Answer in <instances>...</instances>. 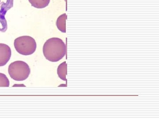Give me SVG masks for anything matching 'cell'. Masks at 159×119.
Wrapping results in <instances>:
<instances>
[{"instance_id": "obj_8", "label": "cell", "mask_w": 159, "mask_h": 119, "mask_svg": "<svg viewBox=\"0 0 159 119\" xmlns=\"http://www.w3.org/2000/svg\"><path fill=\"white\" fill-rule=\"evenodd\" d=\"M9 79L5 74L0 73V87H9Z\"/></svg>"}, {"instance_id": "obj_1", "label": "cell", "mask_w": 159, "mask_h": 119, "mask_svg": "<svg viewBox=\"0 0 159 119\" xmlns=\"http://www.w3.org/2000/svg\"><path fill=\"white\" fill-rule=\"evenodd\" d=\"M43 51L46 59L51 62H57L65 56L66 46L60 38L52 37L45 43Z\"/></svg>"}, {"instance_id": "obj_2", "label": "cell", "mask_w": 159, "mask_h": 119, "mask_svg": "<svg viewBox=\"0 0 159 119\" xmlns=\"http://www.w3.org/2000/svg\"><path fill=\"white\" fill-rule=\"evenodd\" d=\"M8 73L11 79L16 81H23L29 77L31 70L26 62L18 60L9 64Z\"/></svg>"}, {"instance_id": "obj_9", "label": "cell", "mask_w": 159, "mask_h": 119, "mask_svg": "<svg viewBox=\"0 0 159 119\" xmlns=\"http://www.w3.org/2000/svg\"><path fill=\"white\" fill-rule=\"evenodd\" d=\"M0 3H1V0H0Z\"/></svg>"}, {"instance_id": "obj_4", "label": "cell", "mask_w": 159, "mask_h": 119, "mask_svg": "<svg viewBox=\"0 0 159 119\" xmlns=\"http://www.w3.org/2000/svg\"><path fill=\"white\" fill-rule=\"evenodd\" d=\"M11 55L10 47L5 44L0 43V67L4 66L9 62Z\"/></svg>"}, {"instance_id": "obj_6", "label": "cell", "mask_w": 159, "mask_h": 119, "mask_svg": "<svg viewBox=\"0 0 159 119\" xmlns=\"http://www.w3.org/2000/svg\"><path fill=\"white\" fill-rule=\"evenodd\" d=\"M31 6L37 9H43L48 6L50 0H29Z\"/></svg>"}, {"instance_id": "obj_7", "label": "cell", "mask_w": 159, "mask_h": 119, "mask_svg": "<svg viewBox=\"0 0 159 119\" xmlns=\"http://www.w3.org/2000/svg\"><path fill=\"white\" fill-rule=\"evenodd\" d=\"M57 73L58 77L64 81H67L66 75L67 74V64L66 61L61 64L57 69Z\"/></svg>"}, {"instance_id": "obj_3", "label": "cell", "mask_w": 159, "mask_h": 119, "mask_svg": "<svg viewBox=\"0 0 159 119\" xmlns=\"http://www.w3.org/2000/svg\"><path fill=\"white\" fill-rule=\"evenodd\" d=\"M14 46L18 53L25 56L33 54L37 48L35 40L29 36L17 37L14 40Z\"/></svg>"}, {"instance_id": "obj_5", "label": "cell", "mask_w": 159, "mask_h": 119, "mask_svg": "<svg viewBox=\"0 0 159 119\" xmlns=\"http://www.w3.org/2000/svg\"><path fill=\"white\" fill-rule=\"evenodd\" d=\"M66 15L64 13L59 16L56 21V26L57 29L63 33L66 32Z\"/></svg>"}]
</instances>
